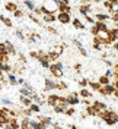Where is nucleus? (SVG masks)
I'll use <instances>...</instances> for the list:
<instances>
[{"label": "nucleus", "mask_w": 118, "mask_h": 129, "mask_svg": "<svg viewBox=\"0 0 118 129\" xmlns=\"http://www.w3.org/2000/svg\"><path fill=\"white\" fill-rule=\"evenodd\" d=\"M19 94H21V95H24V97H34L35 94H37V92L34 94V92H31V91H29L28 88H25V87H22V88L19 89Z\"/></svg>", "instance_id": "obj_29"}, {"label": "nucleus", "mask_w": 118, "mask_h": 129, "mask_svg": "<svg viewBox=\"0 0 118 129\" xmlns=\"http://www.w3.org/2000/svg\"><path fill=\"white\" fill-rule=\"evenodd\" d=\"M38 126V120H32L31 119V129H37Z\"/></svg>", "instance_id": "obj_53"}, {"label": "nucleus", "mask_w": 118, "mask_h": 129, "mask_svg": "<svg viewBox=\"0 0 118 129\" xmlns=\"http://www.w3.org/2000/svg\"><path fill=\"white\" fill-rule=\"evenodd\" d=\"M90 32H92V35H98V28H96V26H95V25H92V26H90Z\"/></svg>", "instance_id": "obj_49"}, {"label": "nucleus", "mask_w": 118, "mask_h": 129, "mask_svg": "<svg viewBox=\"0 0 118 129\" xmlns=\"http://www.w3.org/2000/svg\"><path fill=\"white\" fill-rule=\"evenodd\" d=\"M77 10H79V12H80L83 16H86V15H89V12L92 10V6H90V5H79Z\"/></svg>", "instance_id": "obj_14"}, {"label": "nucleus", "mask_w": 118, "mask_h": 129, "mask_svg": "<svg viewBox=\"0 0 118 129\" xmlns=\"http://www.w3.org/2000/svg\"><path fill=\"white\" fill-rule=\"evenodd\" d=\"M38 62L41 63V66H42L44 69H50V66H51V60L48 59V54L45 57H41V59H38Z\"/></svg>", "instance_id": "obj_19"}, {"label": "nucleus", "mask_w": 118, "mask_h": 129, "mask_svg": "<svg viewBox=\"0 0 118 129\" xmlns=\"http://www.w3.org/2000/svg\"><path fill=\"white\" fill-rule=\"evenodd\" d=\"M29 109H31L34 113H39V112H41V106L37 104V103H32V104L29 106Z\"/></svg>", "instance_id": "obj_38"}, {"label": "nucleus", "mask_w": 118, "mask_h": 129, "mask_svg": "<svg viewBox=\"0 0 118 129\" xmlns=\"http://www.w3.org/2000/svg\"><path fill=\"white\" fill-rule=\"evenodd\" d=\"M66 100H67V103L73 107H76L79 103H82V100L79 98V92H70V94H67L66 95Z\"/></svg>", "instance_id": "obj_6"}, {"label": "nucleus", "mask_w": 118, "mask_h": 129, "mask_svg": "<svg viewBox=\"0 0 118 129\" xmlns=\"http://www.w3.org/2000/svg\"><path fill=\"white\" fill-rule=\"evenodd\" d=\"M24 15H25V13L22 12V10H21V9H18L15 13H13V16H15V18H18V19H19V18H22Z\"/></svg>", "instance_id": "obj_47"}, {"label": "nucleus", "mask_w": 118, "mask_h": 129, "mask_svg": "<svg viewBox=\"0 0 118 129\" xmlns=\"http://www.w3.org/2000/svg\"><path fill=\"white\" fill-rule=\"evenodd\" d=\"M5 44H6V48H8V53L10 54V56H16L18 54V51H16V48H15V46L10 43V41H5Z\"/></svg>", "instance_id": "obj_18"}, {"label": "nucleus", "mask_w": 118, "mask_h": 129, "mask_svg": "<svg viewBox=\"0 0 118 129\" xmlns=\"http://www.w3.org/2000/svg\"><path fill=\"white\" fill-rule=\"evenodd\" d=\"M57 98H58V95L57 94H48V97H47V104L48 106H54V103L57 101Z\"/></svg>", "instance_id": "obj_27"}, {"label": "nucleus", "mask_w": 118, "mask_h": 129, "mask_svg": "<svg viewBox=\"0 0 118 129\" xmlns=\"http://www.w3.org/2000/svg\"><path fill=\"white\" fill-rule=\"evenodd\" d=\"M15 35L19 38V40L26 41V37H25V34H24V31H22V29H16V31H15Z\"/></svg>", "instance_id": "obj_32"}, {"label": "nucleus", "mask_w": 118, "mask_h": 129, "mask_svg": "<svg viewBox=\"0 0 118 129\" xmlns=\"http://www.w3.org/2000/svg\"><path fill=\"white\" fill-rule=\"evenodd\" d=\"M50 73H51V76L53 78H57V79H60V78H63L64 75V66L61 62H54V63H51L50 66Z\"/></svg>", "instance_id": "obj_3"}, {"label": "nucleus", "mask_w": 118, "mask_h": 129, "mask_svg": "<svg viewBox=\"0 0 118 129\" xmlns=\"http://www.w3.org/2000/svg\"><path fill=\"white\" fill-rule=\"evenodd\" d=\"M42 22L44 24H54L55 21H57V16H55V13H51V12H47V13H44L42 15Z\"/></svg>", "instance_id": "obj_9"}, {"label": "nucleus", "mask_w": 118, "mask_h": 129, "mask_svg": "<svg viewBox=\"0 0 118 129\" xmlns=\"http://www.w3.org/2000/svg\"><path fill=\"white\" fill-rule=\"evenodd\" d=\"M115 91H117L115 85H114V84H108V85H103L102 88H101L99 94H102V95L108 97V95H114V94H115Z\"/></svg>", "instance_id": "obj_7"}, {"label": "nucleus", "mask_w": 118, "mask_h": 129, "mask_svg": "<svg viewBox=\"0 0 118 129\" xmlns=\"http://www.w3.org/2000/svg\"><path fill=\"white\" fill-rule=\"evenodd\" d=\"M89 87H90L92 91H96V92H99L101 88H102V85H101L99 82H93V81H90V82H89Z\"/></svg>", "instance_id": "obj_28"}, {"label": "nucleus", "mask_w": 118, "mask_h": 129, "mask_svg": "<svg viewBox=\"0 0 118 129\" xmlns=\"http://www.w3.org/2000/svg\"><path fill=\"white\" fill-rule=\"evenodd\" d=\"M2 103H3L5 106H13V101H12V100H9V98H6V97H3V98H2Z\"/></svg>", "instance_id": "obj_46"}, {"label": "nucleus", "mask_w": 118, "mask_h": 129, "mask_svg": "<svg viewBox=\"0 0 118 129\" xmlns=\"http://www.w3.org/2000/svg\"><path fill=\"white\" fill-rule=\"evenodd\" d=\"M86 116H87V112H86V110L80 113V119H86Z\"/></svg>", "instance_id": "obj_56"}, {"label": "nucleus", "mask_w": 118, "mask_h": 129, "mask_svg": "<svg viewBox=\"0 0 118 129\" xmlns=\"http://www.w3.org/2000/svg\"><path fill=\"white\" fill-rule=\"evenodd\" d=\"M73 44H74V47L77 48V50H82V48H85V47H83V44L80 43V40H77V38H73Z\"/></svg>", "instance_id": "obj_41"}, {"label": "nucleus", "mask_w": 118, "mask_h": 129, "mask_svg": "<svg viewBox=\"0 0 118 129\" xmlns=\"http://www.w3.org/2000/svg\"><path fill=\"white\" fill-rule=\"evenodd\" d=\"M105 75H106L108 78H112V76L115 75V71H114V69H106V72H105Z\"/></svg>", "instance_id": "obj_48"}, {"label": "nucleus", "mask_w": 118, "mask_h": 129, "mask_svg": "<svg viewBox=\"0 0 118 129\" xmlns=\"http://www.w3.org/2000/svg\"><path fill=\"white\" fill-rule=\"evenodd\" d=\"M44 28H45V29H47V31L50 32V34H53V35H58V31L55 29L54 26H51V25H45Z\"/></svg>", "instance_id": "obj_34"}, {"label": "nucleus", "mask_w": 118, "mask_h": 129, "mask_svg": "<svg viewBox=\"0 0 118 129\" xmlns=\"http://www.w3.org/2000/svg\"><path fill=\"white\" fill-rule=\"evenodd\" d=\"M102 47H103V44H101L98 40H95V38H93V48H95V50L101 51V50H102Z\"/></svg>", "instance_id": "obj_42"}, {"label": "nucleus", "mask_w": 118, "mask_h": 129, "mask_svg": "<svg viewBox=\"0 0 118 129\" xmlns=\"http://www.w3.org/2000/svg\"><path fill=\"white\" fill-rule=\"evenodd\" d=\"M6 78H8V82L10 84V85H18V78L15 76V73H8L6 75Z\"/></svg>", "instance_id": "obj_25"}, {"label": "nucleus", "mask_w": 118, "mask_h": 129, "mask_svg": "<svg viewBox=\"0 0 118 129\" xmlns=\"http://www.w3.org/2000/svg\"><path fill=\"white\" fill-rule=\"evenodd\" d=\"M42 12L47 13V12H51V13H55L58 12V8H60V2L58 0H42Z\"/></svg>", "instance_id": "obj_2"}, {"label": "nucleus", "mask_w": 118, "mask_h": 129, "mask_svg": "<svg viewBox=\"0 0 118 129\" xmlns=\"http://www.w3.org/2000/svg\"><path fill=\"white\" fill-rule=\"evenodd\" d=\"M21 129H31V119L29 117H22L21 119Z\"/></svg>", "instance_id": "obj_20"}, {"label": "nucleus", "mask_w": 118, "mask_h": 129, "mask_svg": "<svg viewBox=\"0 0 118 129\" xmlns=\"http://www.w3.org/2000/svg\"><path fill=\"white\" fill-rule=\"evenodd\" d=\"M98 82L101 84V85H108V84H112V81H111V78H108L106 75H102V76H99V79H98Z\"/></svg>", "instance_id": "obj_26"}, {"label": "nucleus", "mask_w": 118, "mask_h": 129, "mask_svg": "<svg viewBox=\"0 0 118 129\" xmlns=\"http://www.w3.org/2000/svg\"><path fill=\"white\" fill-rule=\"evenodd\" d=\"M92 106L95 107V110H96L98 113H99V112H103V110H106V109H108V106L105 104L103 101H99V100L93 101V103H92Z\"/></svg>", "instance_id": "obj_11"}, {"label": "nucleus", "mask_w": 118, "mask_h": 129, "mask_svg": "<svg viewBox=\"0 0 118 129\" xmlns=\"http://www.w3.org/2000/svg\"><path fill=\"white\" fill-rule=\"evenodd\" d=\"M90 2H93V3H98V5H99V3H103V0H90Z\"/></svg>", "instance_id": "obj_60"}, {"label": "nucleus", "mask_w": 118, "mask_h": 129, "mask_svg": "<svg viewBox=\"0 0 118 129\" xmlns=\"http://www.w3.org/2000/svg\"><path fill=\"white\" fill-rule=\"evenodd\" d=\"M86 112L89 116H98V112L95 110V107L93 106H89V107H86Z\"/></svg>", "instance_id": "obj_35"}, {"label": "nucleus", "mask_w": 118, "mask_h": 129, "mask_svg": "<svg viewBox=\"0 0 118 129\" xmlns=\"http://www.w3.org/2000/svg\"><path fill=\"white\" fill-rule=\"evenodd\" d=\"M71 24H73V26H74L76 29H82V31H83V29H86V25L83 24L80 19H77V18H73Z\"/></svg>", "instance_id": "obj_17"}, {"label": "nucleus", "mask_w": 118, "mask_h": 129, "mask_svg": "<svg viewBox=\"0 0 118 129\" xmlns=\"http://www.w3.org/2000/svg\"><path fill=\"white\" fill-rule=\"evenodd\" d=\"M54 89H57V82H54V81L50 79V78H45L44 79V91L45 92H51Z\"/></svg>", "instance_id": "obj_8"}, {"label": "nucleus", "mask_w": 118, "mask_h": 129, "mask_svg": "<svg viewBox=\"0 0 118 129\" xmlns=\"http://www.w3.org/2000/svg\"><path fill=\"white\" fill-rule=\"evenodd\" d=\"M25 82H26V81H25L24 78H18V85H22V87H24Z\"/></svg>", "instance_id": "obj_55"}, {"label": "nucleus", "mask_w": 118, "mask_h": 129, "mask_svg": "<svg viewBox=\"0 0 118 129\" xmlns=\"http://www.w3.org/2000/svg\"><path fill=\"white\" fill-rule=\"evenodd\" d=\"M28 18L31 19V21H32V22H34V24L39 25V26H45V24L42 22V19H39L38 16H37V15H34L32 12H29V13H28Z\"/></svg>", "instance_id": "obj_15"}, {"label": "nucleus", "mask_w": 118, "mask_h": 129, "mask_svg": "<svg viewBox=\"0 0 118 129\" xmlns=\"http://www.w3.org/2000/svg\"><path fill=\"white\" fill-rule=\"evenodd\" d=\"M37 120L45 123L48 128H50V126H53V123H54V122H53V119H51L50 116H41V114H39V116H37Z\"/></svg>", "instance_id": "obj_13"}, {"label": "nucleus", "mask_w": 118, "mask_h": 129, "mask_svg": "<svg viewBox=\"0 0 118 129\" xmlns=\"http://www.w3.org/2000/svg\"><path fill=\"white\" fill-rule=\"evenodd\" d=\"M18 2H19V0H18Z\"/></svg>", "instance_id": "obj_64"}, {"label": "nucleus", "mask_w": 118, "mask_h": 129, "mask_svg": "<svg viewBox=\"0 0 118 129\" xmlns=\"http://www.w3.org/2000/svg\"><path fill=\"white\" fill-rule=\"evenodd\" d=\"M60 5H70V0H58Z\"/></svg>", "instance_id": "obj_57"}, {"label": "nucleus", "mask_w": 118, "mask_h": 129, "mask_svg": "<svg viewBox=\"0 0 118 129\" xmlns=\"http://www.w3.org/2000/svg\"><path fill=\"white\" fill-rule=\"evenodd\" d=\"M80 69H82V64H80V63L74 64V72H76V73H80Z\"/></svg>", "instance_id": "obj_52"}, {"label": "nucleus", "mask_w": 118, "mask_h": 129, "mask_svg": "<svg viewBox=\"0 0 118 129\" xmlns=\"http://www.w3.org/2000/svg\"><path fill=\"white\" fill-rule=\"evenodd\" d=\"M57 21H58L60 24L66 25V24H70L73 19H71V16L69 15V13H58V15H57Z\"/></svg>", "instance_id": "obj_10"}, {"label": "nucleus", "mask_w": 118, "mask_h": 129, "mask_svg": "<svg viewBox=\"0 0 118 129\" xmlns=\"http://www.w3.org/2000/svg\"><path fill=\"white\" fill-rule=\"evenodd\" d=\"M114 50L118 51V41H117V43H114Z\"/></svg>", "instance_id": "obj_59"}, {"label": "nucleus", "mask_w": 118, "mask_h": 129, "mask_svg": "<svg viewBox=\"0 0 118 129\" xmlns=\"http://www.w3.org/2000/svg\"><path fill=\"white\" fill-rule=\"evenodd\" d=\"M66 47H67L66 44H54L53 47L50 48V51H48V53L54 54V56L58 59V57H60V56H61V54L64 53V48H66Z\"/></svg>", "instance_id": "obj_5"}, {"label": "nucleus", "mask_w": 118, "mask_h": 129, "mask_svg": "<svg viewBox=\"0 0 118 129\" xmlns=\"http://www.w3.org/2000/svg\"><path fill=\"white\" fill-rule=\"evenodd\" d=\"M0 21H2V22H3V24L6 25V26H8V28H10V26H12V21H10V19H9V18H6V16L5 15H0Z\"/></svg>", "instance_id": "obj_31"}, {"label": "nucleus", "mask_w": 118, "mask_h": 129, "mask_svg": "<svg viewBox=\"0 0 118 129\" xmlns=\"http://www.w3.org/2000/svg\"><path fill=\"white\" fill-rule=\"evenodd\" d=\"M53 128H54V129H64V128H61V126H60L58 123H55V122L53 123Z\"/></svg>", "instance_id": "obj_58"}, {"label": "nucleus", "mask_w": 118, "mask_h": 129, "mask_svg": "<svg viewBox=\"0 0 118 129\" xmlns=\"http://www.w3.org/2000/svg\"><path fill=\"white\" fill-rule=\"evenodd\" d=\"M103 63L106 64V66H109V68H114V63L111 62L109 59H103Z\"/></svg>", "instance_id": "obj_51"}, {"label": "nucleus", "mask_w": 118, "mask_h": 129, "mask_svg": "<svg viewBox=\"0 0 118 129\" xmlns=\"http://www.w3.org/2000/svg\"><path fill=\"white\" fill-rule=\"evenodd\" d=\"M29 57H32V59H37V60H38V51H29Z\"/></svg>", "instance_id": "obj_50"}, {"label": "nucleus", "mask_w": 118, "mask_h": 129, "mask_svg": "<svg viewBox=\"0 0 118 129\" xmlns=\"http://www.w3.org/2000/svg\"><path fill=\"white\" fill-rule=\"evenodd\" d=\"M5 54H9L8 48H6V44H5V43H0V57L5 56Z\"/></svg>", "instance_id": "obj_37"}, {"label": "nucleus", "mask_w": 118, "mask_h": 129, "mask_svg": "<svg viewBox=\"0 0 118 129\" xmlns=\"http://www.w3.org/2000/svg\"><path fill=\"white\" fill-rule=\"evenodd\" d=\"M67 88H69V85L66 82H63V81H58L57 82V89H61L63 91V89H67Z\"/></svg>", "instance_id": "obj_39"}, {"label": "nucleus", "mask_w": 118, "mask_h": 129, "mask_svg": "<svg viewBox=\"0 0 118 129\" xmlns=\"http://www.w3.org/2000/svg\"><path fill=\"white\" fill-rule=\"evenodd\" d=\"M95 26L98 28V31H108V29H109L108 25H106V22H98V21H96Z\"/></svg>", "instance_id": "obj_30"}, {"label": "nucleus", "mask_w": 118, "mask_h": 129, "mask_svg": "<svg viewBox=\"0 0 118 129\" xmlns=\"http://www.w3.org/2000/svg\"><path fill=\"white\" fill-rule=\"evenodd\" d=\"M19 101H21V104L24 106V107H29V106L34 103V98H32V97H24V95H21Z\"/></svg>", "instance_id": "obj_16"}, {"label": "nucleus", "mask_w": 118, "mask_h": 129, "mask_svg": "<svg viewBox=\"0 0 118 129\" xmlns=\"http://www.w3.org/2000/svg\"><path fill=\"white\" fill-rule=\"evenodd\" d=\"M85 21H86L87 24H92V25L96 24V19H95V18H92L90 15H86V16H85Z\"/></svg>", "instance_id": "obj_43"}, {"label": "nucleus", "mask_w": 118, "mask_h": 129, "mask_svg": "<svg viewBox=\"0 0 118 129\" xmlns=\"http://www.w3.org/2000/svg\"><path fill=\"white\" fill-rule=\"evenodd\" d=\"M95 19L98 22H108L111 19V15H106V13H101V12H96L95 13Z\"/></svg>", "instance_id": "obj_12"}, {"label": "nucleus", "mask_w": 118, "mask_h": 129, "mask_svg": "<svg viewBox=\"0 0 118 129\" xmlns=\"http://www.w3.org/2000/svg\"><path fill=\"white\" fill-rule=\"evenodd\" d=\"M111 19H112L115 24H118V13H112V15H111Z\"/></svg>", "instance_id": "obj_54"}, {"label": "nucleus", "mask_w": 118, "mask_h": 129, "mask_svg": "<svg viewBox=\"0 0 118 129\" xmlns=\"http://www.w3.org/2000/svg\"><path fill=\"white\" fill-rule=\"evenodd\" d=\"M0 91H2V84H0Z\"/></svg>", "instance_id": "obj_61"}, {"label": "nucleus", "mask_w": 118, "mask_h": 129, "mask_svg": "<svg viewBox=\"0 0 118 129\" xmlns=\"http://www.w3.org/2000/svg\"><path fill=\"white\" fill-rule=\"evenodd\" d=\"M103 8L106 9L108 12H111V9H112V3L108 2V0H103Z\"/></svg>", "instance_id": "obj_44"}, {"label": "nucleus", "mask_w": 118, "mask_h": 129, "mask_svg": "<svg viewBox=\"0 0 118 129\" xmlns=\"http://www.w3.org/2000/svg\"><path fill=\"white\" fill-rule=\"evenodd\" d=\"M89 82H90L89 79H86V78H82V79L79 81V85H80L82 88H87V87H89Z\"/></svg>", "instance_id": "obj_36"}, {"label": "nucleus", "mask_w": 118, "mask_h": 129, "mask_svg": "<svg viewBox=\"0 0 118 129\" xmlns=\"http://www.w3.org/2000/svg\"><path fill=\"white\" fill-rule=\"evenodd\" d=\"M58 13H71V6L70 5H60L58 8Z\"/></svg>", "instance_id": "obj_23"}, {"label": "nucleus", "mask_w": 118, "mask_h": 129, "mask_svg": "<svg viewBox=\"0 0 118 129\" xmlns=\"http://www.w3.org/2000/svg\"><path fill=\"white\" fill-rule=\"evenodd\" d=\"M24 5H25V8L28 9L29 12H34L35 10V3H34V0H24Z\"/></svg>", "instance_id": "obj_24"}, {"label": "nucleus", "mask_w": 118, "mask_h": 129, "mask_svg": "<svg viewBox=\"0 0 118 129\" xmlns=\"http://www.w3.org/2000/svg\"><path fill=\"white\" fill-rule=\"evenodd\" d=\"M74 129H79V128H74Z\"/></svg>", "instance_id": "obj_63"}, {"label": "nucleus", "mask_w": 118, "mask_h": 129, "mask_svg": "<svg viewBox=\"0 0 118 129\" xmlns=\"http://www.w3.org/2000/svg\"><path fill=\"white\" fill-rule=\"evenodd\" d=\"M69 107H70V104L67 103L66 97H60V95H58L57 101H55L54 106H53V110H54L55 113H66Z\"/></svg>", "instance_id": "obj_4"}, {"label": "nucleus", "mask_w": 118, "mask_h": 129, "mask_svg": "<svg viewBox=\"0 0 118 129\" xmlns=\"http://www.w3.org/2000/svg\"><path fill=\"white\" fill-rule=\"evenodd\" d=\"M79 95L82 97V98H92V91L90 89H87V88H82L80 89V92H79Z\"/></svg>", "instance_id": "obj_22"}, {"label": "nucleus", "mask_w": 118, "mask_h": 129, "mask_svg": "<svg viewBox=\"0 0 118 129\" xmlns=\"http://www.w3.org/2000/svg\"><path fill=\"white\" fill-rule=\"evenodd\" d=\"M32 98H34V103H37V104H39V106H42L44 103H45V101H44V98H42V97H39L38 94H35Z\"/></svg>", "instance_id": "obj_33"}, {"label": "nucleus", "mask_w": 118, "mask_h": 129, "mask_svg": "<svg viewBox=\"0 0 118 129\" xmlns=\"http://www.w3.org/2000/svg\"><path fill=\"white\" fill-rule=\"evenodd\" d=\"M98 116H99V117L106 123V125H109V126L118 123V114L115 112L109 110V109H106V110H103V112H99V113H98Z\"/></svg>", "instance_id": "obj_1"}, {"label": "nucleus", "mask_w": 118, "mask_h": 129, "mask_svg": "<svg viewBox=\"0 0 118 129\" xmlns=\"http://www.w3.org/2000/svg\"><path fill=\"white\" fill-rule=\"evenodd\" d=\"M32 13H34V15H37V16H41V18H42V15H44V12H42V6H37V8H35V10H34Z\"/></svg>", "instance_id": "obj_40"}, {"label": "nucleus", "mask_w": 118, "mask_h": 129, "mask_svg": "<svg viewBox=\"0 0 118 129\" xmlns=\"http://www.w3.org/2000/svg\"><path fill=\"white\" fill-rule=\"evenodd\" d=\"M5 9H6L8 12H13V13H15L16 10H18V5H16L15 2H8V3L5 5Z\"/></svg>", "instance_id": "obj_21"}, {"label": "nucleus", "mask_w": 118, "mask_h": 129, "mask_svg": "<svg viewBox=\"0 0 118 129\" xmlns=\"http://www.w3.org/2000/svg\"><path fill=\"white\" fill-rule=\"evenodd\" d=\"M74 113H76V110H74V107H73V106H70V107L67 109V112L64 113V114H66V116H73Z\"/></svg>", "instance_id": "obj_45"}, {"label": "nucleus", "mask_w": 118, "mask_h": 129, "mask_svg": "<svg viewBox=\"0 0 118 129\" xmlns=\"http://www.w3.org/2000/svg\"><path fill=\"white\" fill-rule=\"evenodd\" d=\"M0 114H2V107H0Z\"/></svg>", "instance_id": "obj_62"}]
</instances>
